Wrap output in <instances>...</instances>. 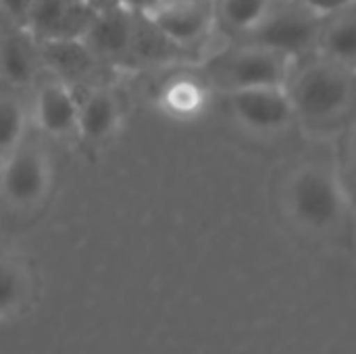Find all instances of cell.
Here are the masks:
<instances>
[{
	"label": "cell",
	"mask_w": 356,
	"mask_h": 354,
	"mask_svg": "<svg viewBox=\"0 0 356 354\" xmlns=\"http://www.w3.org/2000/svg\"><path fill=\"white\" fill-rule=\"evenodd\" d=\"M284 88L292 102L294 117L323 125L340 119L350 108L355 96V71L317 54L300 69L292 67Z\"/></svg>",
	"instance_id": "cell-1"
},
{
	"label": "cell",
	"mask_w": 356,
	"mask_h": 354,
	"mask_svg": "<svg viewBox=\"0 0 356 354\" xmlns=\"http://www.w3.org/2000/svg\"><path fill=\"white\" fill-rule=\"evenodd\" d=\"M323 19V15L298 2L271 0L263 19L240 35V44L261 46L296 61L317 48Z\"/></svg>",
	"instance_id": "cell-2"
},
{
	"label": "cell",
	"mask_w": 356,
	"mask_h": 354,
	"mask_svg": "<svg viewBox=\"0 0 356 354\" xmlns=\"http://www.w3.org/2000/svg\"><path fill=\"white\" fill-rule=\"evenodd\" d=\"M288 204L302 225L325 230L342 217L346 204L344 184L330 169L321 165H307L290 179Z\"/></svg>",
	"instance_id": "cell-3"
},
{
	"label": "cell",
	"mask_w": 356,
	"mask_h": 354,
	"mask_svg": "<svg viewBox=\"0 0 356 354\" xmlns=\"http://www.w3.org/2000/svg\"><path fill=\"white\" fill-rule=\"evenodd\" d=\"M294 61L250 44H240L236 50L223 54L213 63V79L227 92L246 88H275L286 86Z\"/></svg>",
	"instance_id": "cell-4"
},
{
	"label": "cell",
	"mask_w": 356,
	"mask_h": 354,
	"mask_svg": "<svg viewBox=\"0 0 356 354\" xmlns=\"http://www.w3.org/2000/svg\"><path fill=\"white\" fill-rule=\"evenodd\" d=\"M96 13L88 0H33L23 31L40 44L83 40Z\"/></svg>",
	"instance_id": "cell-5"
},
{
	"label": "cell",
	"mask_w": 356,
	"mask_h": 354,
	"mask_svg": "<svg viewBox=\"0 0 356 354\" xmlns=\"http://www.w3.org/2000/svg\"><path fill=\"white\" fill-rule=\"evenodd\" d=\"M142 17L171 44L190 46L209 35L215 23V0H161Z\"/></svg>",
	"instance_id": "cell-6"
},
{
	"label": "cell",
	"mask_w": 356,
	"mask_h": 354,
	"mask_svg": "<svg viewBox=\"0 0 356 354\" xmlns=\"http://www.w3.org/2000/svg\"><path fill=\"white\" fill-rule=\"evenodd\" d=\"M48 161L38 146L21 142L4 156L0 169V190L6 200L17 207L38 202L48 190Z\"/></svg>",
	"instance_id": "cell-7"
},
{
	"label": "cell",
	"mask_w": 356,
	"mask_h": 354,
	"mask_svg": "<svg viewBox=\"0 0 356 354\" xmlns=\"http://www.w3.org/2000/svg\"><path fill=\"white\" fill-rule=\"evenodd\" d=\"M227 100L236 119L259 134L280 131L296 119L284 86L234 90L227 92Z\"/></svg>",
	"instance_id": "cell-8"
},
{
	"label": "cell",
	"mask_w": 356,
	"mask_h": 354,
	"mask_svg": "<svg viewBox=\"0 0 356 354\" xmlns=\"http://www.w3.org/2000/svg\"><path fill=\"white\" fill-rule=\"evenodd\" d=\"M138 15L121 6H108L96 13V19L83 42L94 54L108 63H129L136 58Z\"/></svg>",
	"instance_id": "cell-9"
},
{
	"label": "cell",
	"mask_w": 356,
	"mask_h": 354,
	"mask_svg": "<svg viewBox=\"0 0 356 354\" xmlns=\"http://www.w3.org/2000/svg\"><path fill=\"white\" fill-rule=\"evenodd\" d=\"M317 54L355 71L356 65V13L355 4L332 13L323 19L317 38Z\"/></svg>",
	"instance_id": "cell-10"
},
{
	"label": "cell",
	"mask_w": 356,
	"mask_h": 354,
	"mask_svg": "<svg viewBox=\"0 0 356 354\" xmlns=\"http://www.w3.org/2000/svg\"><path fill=\"white\" fill-rule=\"evenodd\" d=\"M77 104L79 100L73 96L67 83L50 81L42 86L35 98V119L42 131L63 138L77 127Z\"/></svg>",
	"instance_id": "cell-11"
},
{
	"label": "cell",
	"mask_w": 356,
	"mask_h": 354,
	"mask_svg": "<svg viewBox=\"0 0 356 354\" xmlns=\"http://www.w3.org/2000/svg\"><path fill=\"white\" fill-rule=\"evenodd\" d=\"M119 121V104L108 90H94L77 104L75 131L88 142L108 138Z\"/></svg>",
	"instance_id": "cell-12"
},
{
	"label": "cell",
	"mask_w": 356,
	"mask_h": 354,
	"mask_svg": "<svg viewBox=\"0 0 356 354\" xmlns=\"http://www.w3.org/2000/svg\"><path fill=\"white\" fill-rule=\"evenodd\" d=\"M207 102V92L202 83L190 79V77H177L171 83L165 86L161 94V104L167 108L169 115L188 119L196 115Z\"/></svg>",
	"instance_id": "cell-13"
},
{
	"label": "cell",
	"mask_w": 356,
	"mask_h": 354,
	"mask_svg": "<svg viewBox=\"0 0 356 354\" xmlns=\"http://www.w3.org/2000/svg\"><path fill=\"white\" fill-rule=\"evenodd\" d=\"M44 48V54L48 63L58 69V73L67 77H79L90 71L94 54L86 46L83 40H71V42H48L40 44Z\"/></svg>",
	"instance_id": "cell-14"
},
{
	"label": "cell",
	"mask_w": 356,
	"mask_h": 354,
	"mask_svg": "<svg viewBox=\"0 0 356 354\" xmlns=\"http://www.w3.org/2000/svg\"><path fill=\"white\" fill-rule=\"evenodd\" d=\"M269 2L271 0H215V17H219L229 31L242 35L263 19Z\"/></svg>",
	"instance_id": "cell-15"
},
{
	"label": "cell",
	"mask_w": 356,
	"mask_h": 354,
	"mask_svg": "<svg viewBox=\"0 0 356 354\" xmlns=\"http://www.w3.org/2000/svg\"><path fill=\"white\" fill-rule=\"evenodd\" d=\"M0 71L15 86H29L35 75L33 58L19 40H4L0 46Z\"/></svg>",
	"instance_id": "cell-16"
},
{
	"label": "cell",
	"mask_w": 356,
	"mask_h": 354,
	"mask_svg": "<svg viewBox=\"0 0 356 354\" xmlns=\"http://www.w3.org/2000/svg\"><path fill=\"white\" fill-rule=\"evenodd\" d=\"M25 134V113L21 104L13 98L0 96V156L4 159L13 152Z\"/></svg>",
	"instance_id": "cell-17"
},
{
	"label": "cell",
	"mask_w": 356,
	"mask_h": 354,
	"mask_svg": "<svg viewBox=\"0 0 356 354\" xmlns=\"http://www.w3.org/2000/svg\"><path fill=\"white\" fill-rule=\"evenodd\" d=\"M21 296V275L15 267L0 263V313L8 311Z\"/></svg>",
	"instance_id": "cell-18"
},
{
	"label": "cell",
	"mask_w": 356,
	"mask_h": 354,
	"mask_svg": "<svg viewBox=\"0 0 356 354\" xmlns=\"http://www.w3.org/2000/svg\"><path fill=\"white\" fill-rule=\"evenodd\" d=\"M31 2L33 0H0V6L8 15V19L23 29V25L27 21V13L31 8Z\"/></svg>",
	"instance_id": "cell-19"
},
{
	"label": "cell",
	"mask_w": 356,
	"mask_h": 354,
	"mask_svg": "<svg viewBox=\"0 0 356 354\" xmlns=\"http://www.w3.org/2000/svg\"><path fill=\"white\" fill-rule=\"evenodd\" d=\"M292 2H298L302 6H307V8H311V10L319 13V15H323V17H327L332 13H338L342 8L355 4V0H292Z\"/></svg>",
	"instance_id": "cell-20"
},
{
	"label": "cell",
	"mask_w": 356,
	"mask_h": 354,
	"mask_svg": "<svg viewBox=\"0 0 356 354\" xmlns=\"http://www.w3.org/2000/svg\"><path fill=\"white\" fill-rule=\"evenodd\" d=\"M94 8H98V10H102V8H108V6H117L115 4V0H88Z\"/></svg>",
	"instance_id": "cell-21"
}]
</instances>
